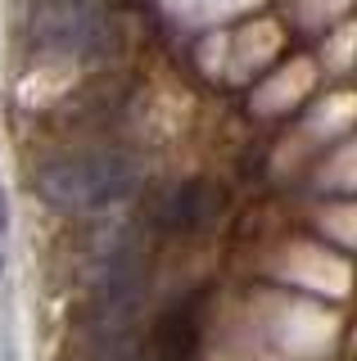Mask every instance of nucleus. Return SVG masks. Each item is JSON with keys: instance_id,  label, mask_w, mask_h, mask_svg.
I'll use <instances>...</instances> for the list:
<instances>
[{"instance_id": "nucleus-1", "label": "nucleus", "mask_w": 357, "mask_h": 361, "mask_svg": "<svg viewBox=\"0 0 357 361\" xmlns=\"http://www.w3.org/2000/svg\"><path fill=\"white\" fill-rule=\"evenodd\" d=\"M136 185V163L122 154H77V158H54L37 172V195L59 212H95L131 195Z\"/></svg>"}, {"instance_id": "nucleus-2", "label": "nucleus", "mask_w": 357, "mask_h": 361, "mask_svg": "<svg viewBox=\"0 0 357 361\" xmlns=\"http://www.w3.org/2000/svg\"><path fill=\"white\" fill-rule=\"evenodd\" d=\"M28 37L46 54H77V59H86V54L104 50L109 23L91 0H41L28 18Z\"/></svg>"}, {"instance_id": "nucleus-3", "label": "nucleus", "mask_w": 357, "mask_h": 361, "mask_svg": "<svg viewBox=\"0 0 357 361\" xmlns=\"http://www.w3.org/2000/svg\"><path fill=\"white\" fill-rule=\"evenodd\" d=\"M217 208H222L217 185H208V180H186V185H176L172 195L163 199L159 221L167 231H199L204 221L217 217Z\"/></svg>"}, {"instance_id": "nucleus-4", "label": "nucleus", "mask_w": 357, "mask_h": 361, "mask_svg": "<svg viewBox=\"0 0 357 361\" xmlns=\"http://www.w3.org/2000/svg\"><path fill=\"white\" fill-rule=\"evenodd\" d=\"M154 348H159V361H199V312H195V302H176L172 312L159 316Z\"/></svg>"}, {"instance_id": "nucleus-5", "label": "nucleus", "mask_w": 357, "mask_h": 361, "mask_svg": "<svg viewBox=\"0 0 357 361\" xmlns=\"http://www.w3.org/2000/svg\"><path fill=\"white\" fill-rule=\"evenodd\" d=\"M5 226H9V199H5V185H0V271H5Z\"/></svg>"}]
</instances>
